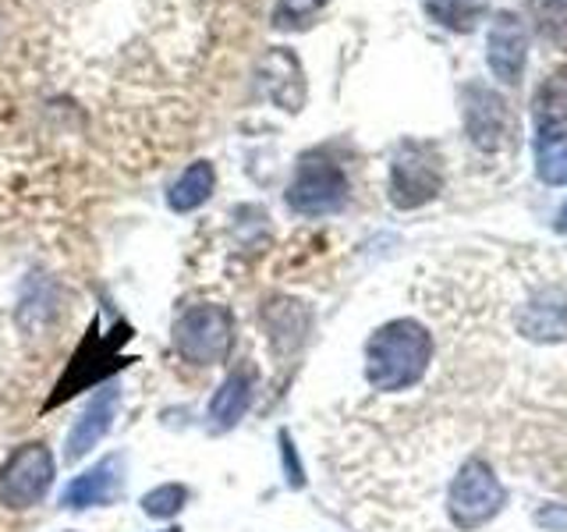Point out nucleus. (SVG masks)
Here are the masks:
<instances>
[{
    "instance_id": "1",
    "label": "nucleus",
    "mask_w": 567,
    "mask_h": 532,
    "mask_svg": "<svg viewBox=\"0 0 567 532\" xmlns=\"http://www.w3.org/2000/svg\"><path fill=\"white\" fill-rule=\"evenodd\" d=\"M433 359V337L415 319H394L380 327L365 345V380L372 390L398 395L415 387Z\"/></svg>"
},
{
    "instance_id": "2",
    "label": "nucleus",
    "mask_w": 567,
    "mask_h": 532,
    "mask_svg": "<svg viewBox=\"0 0 567 532\" xmlns=\"http://www.w3.org/2000/svg\"><path fill=\"white\" fill-rule=\"evenodd\" d=\"M348 203V177L341 164L323 153H309L288 185V206L301 217H327Z\"/></svg>"
},
{
    "instance_id": "3",
    "label": "nucleus",
    "mask_w": 567,
    "mask_h": 532,
    "mask_svg": "<svg viewBox=\"0 0 567 532\" xmlns=\"http://www.w3.org/2000/svg\"><path fill=\"white\" fill-rule=\"evenodd\" d=\"M443 188V160L425 142H401L390 164V203L398 209H415L436 200Z\"/></svg>"
},
{
    "instance_id": "4",
    "label": "nucleus",
    "mask_w": 567,
    "mask_h": 532,
    "mask_svg": "<svg viewBox=\"0 0 567 532\" xmlns=\"http://www.w3.org/2000/svg\"><path fill=\"white\" fill-rule=\"evenodd\" d=\"M501 508H504L501 479L493 475V469L483 458H468L465 466L457 469L451 497H447L451 522L457 529H478L483 522H489Z\"/></svg>"
},
{
    "instance_id": "5",
    "label": "nucleus",
    "mask_w": 567,
    "mask_h": 532,
    "mask_svg": "<svg viewBox=\"0 0 567 532\" xmlns=\"http://www.w3.org/2000/svg\"><path fill=\"white\" fill-rule=\"evenodd\" d=\"M230 341H235V324L224 306H195L174 324V345L182 359L195 366H213L227 359Z\"/></svg>"
},
{
    "instance_id": "6",
    "label": "nucleus",
    "mask_w": 567,
    "mask_h": 532,
    "mask_svg": "<svg viewBox=\"0 0 567 532\" xmlns=\"http://www.w3.org/2000/svg\"><path fill=\"white\" fill-rule=\"evenodd\" d=\"M465 132L478 153H514V111L501 93L486 85L465 89Z\"/></svg>"
},
{
    "instance_id": "7",
    "label": "nucleus",
    "mask_w": 567,
    "mask_h": 532,
    "mask_svg": "<svg viewBox=\"0 0 567 532\" xmlns=\"http://www.w3.org/2000/svg\"><path fill=\"white\" fill-rule=\"evenodd\" d=\"M511 327L532 345H560L567 341V291L560 284H536L514 306Z\"/></svg>"
},
{
    "instance_id": "8",
    "label": "nucleus",
    "mask_w": 567,
    "mask_h": 532,
    "mask_svg": "<svg viewBox=\"0 0 567 532\" xmlns=\"http://www.w3.org/2000/svg\"><path fill=\"white\" fill-rule=\"evenodd\" d=\"M53 483V454L47 443H25L18 448L8 466L0 469V501L11 511H29L47 497Z\"/></svg>"
},
{
    "instance_id": "9",
    "label": "nucleus",
    "mask_w": 567,
    "mask_h": 532,
    "mask_svg": "<svg viewBox=\"0 0 567 532\" xmlns=\"http://www.w3.org/2000/svg\"><path fill=\"white\" fill-rule=\"evenodd\" d=\"M486 61L489 71L501 82L514 85L522 79L525 61H528V35L518 14L501 11L489 22V35H486Z\"/></svg>"
},
{
    "instance_id": "10",
    "label": "nucleus",
    "mask_w": 567,
    "mask_h": 532,
    "mask_svg": "<svg viewBox=\"0 0 567 532\" xmlns=\"http://www.w3.org/2000/svg\"><path fill=\"white\" fill-rule=\"evenodd\" d=\"M117 401H121V390L111 383L82 408V416L75 419V426H71V433H68V451H64L68 461L85 458L106 433H111L114 416H117Z\"/></svg>"
},
{
    "instance_id": "11",
    "label": "nucleus",
    "mask_w": 567,
    "mask_h": 532,
    "mask_svg": "<svg viewBox=\"0 0 567 532\" xmlns=\"http://www.w3.org/2000/svg\"><path fill=\"white\" fill-rule=\"evenodd\" d=\"M532 117H536V142H567V64L536 89Z\"/></svg>"
},
{
    "instance_id": "12",
    "label": "nucleus",
    "mask_w": 567,
    "mask_h": 532,
    "mask_svg": "<svg viewBox=\"0 0 567 532\" xmlns=\"http://www.w3.org/2000/svg\"><path fill=\"white\" fill-rule=\"evenodd\" d=\"M121 490V454L103 458L100 466H93L89 472L75 475L68 483L61 504L64 508H93V504H111Z\"/></svg>"
},
{
    "instance_id": "13",
    "label": "nucleus",
    "mask_w": 567,
    "mask_h": 532,
    "mask_svg": "<svg viewBox=\"0 0 567 532\" xmlns=\"http://www.w3.org/2000/svg\"><path fill=\"white\" fill-rule=\"evenodd\" d=\"M252 387H256V369L252 366H235L227 372V380L220 383V390L209 401V422L213 430H230L245 408L252 405Z\"/></svg>"
},
{
    "instance_id": "14",
    "label": "nucleus",
    "mask_w": 567,
    "mask_h": 532,
    "mask_svg": "<svg viewBox=\"0 0 567 532\" xmlns=\"http://www.w3.org/2000/svg\"><path fill=\"white\" fill-rule=\"evenodd\" d=\"M213 188H217V171H213L209 160H199V164H192V167L171 185L167 203H171V209H177V213H192V209H199V206L209 200Z\"/></svg>"
},
{
    "instance_id": "15",
    "label": "nucleus",
    "mask_w": 567,
    "mask_h": 532,
    "mask_svg": "<svg viewBox=\"0 0 567 532\" xmlns=\"http://www.w3.org/2000/svg\"><path fill=\"white\" fill-rule=\"evenodd\" d=\"M425 11H430V18L443 29L472 32L486 11V0H425Z\"/></svg>"
},
{
    "instance_id": "16",
    "label": "nucleus",
    "mask_w": 567,
    "mask_h": 532,
    "mask_svg": "<svg viewBox=\"0 0 567 532\" xmlns=\"http://www.w3.org/2000/svg\"><path fill=\"white\" fill-rule=\"evenodd\" d=\"M306 313H301L298 301H277L270 309V337L280 345V348H295L301 345V337H306Z\"/></svg>"
},
{
    "instance_id": "17",
    "label": "nucleus",
    "mask_w": 567,
    "mask_h": 532,
    "mask_svg": "<svg viewBox=\"0 0 567 532\" xmlns=\"http://www.w3.org/2000/svg\"><path fill=\"white\" fill-rule=\"evenodd\" d=\"M330 0H277L274 4V29L280 32H295L312 25V18L323 11Z\"/></svg>"
},
{
    "instance_id": "18",
    "label": "nucleus",
    "mask_w": 567,
    "mask_h": 532,
    "mask_svg": "<svg viewBox=\"0 0 567 532\" xmlns=\"http://www.w3.org/2000/svg\"><path fill=\"white\" fill-rule=\"evenodd\" d=\"M536 171L546 185H567V142H536Z\"/></svg>"
},
{
    "instance_id": "19",
    "label": "nucleus",
    "mask_w": 567,
    "mask_h": 532,
    "mask_svg": "<svg viewBox=\"0 0 567 532\" xmlns=\"http://www.w3.org/2000/svg\"><path fill=\"white\" fill-rule=\"evenodd\" d=\"M185 504H188V490L182 483H167L142 497V511L153 514V519H174Z\"/></svg>"
},
{
    "instance_id": "20",
    "label": "nucleus",
    "mask_w": 567,
    "mask_h": 532,
    "mask_svg": "<svg viewBox=\"0 0 567 532\" xmlns=\"http://www.w3.org/2000/svg\"><path fill=\"white\" fill-rule=\"evenodd\" d=\"M280 443H284V461H288V479H291V487H301V479H306V475H301V469L295 466V448H291V437L284 433V437H280Z\"/></svg>"
},
{
    "instance_id": "21",
    "label": "nucleus",
    "mask_w": 567,
    "mask_h": 532,
    "mask_svg": "<svg viewBox=\"0 0 567 532\" xmlns=\"http://www.w3.org/2000/svg\"><path fill=\"white\" fill-rule=\"evenodd\" d=\"M539 522L543 525H567V511H543Z\"/></svg>"
},
{
    "instance_id": "22",
    "label": "nucleus",
    "mask_w": 567,
    "mask_h": 532,
    "mask_svg": "<svg viewBox=\"0 0 567 532\" xmlns=\"http://www.w3.org/2000/svg\"><path fill=\"white\" fill-rule=\"evenodd\" d=\"M557 231H560V235H567V203H564L560 213H557Z\"/></svg>"
},
{
    "instance_id": "23",
    "label": "nucleus",
    "mask_w": 567,
    "mask_h": 532,
    "mask_svg": "<svg viewBox=\"0 0 567 532\" xmlns=\"http://www.w3.org/2000/svg\"><path fill=\"white\" fill-rule=\"evenodd\" d=\"M164 532H182V529H164Z\"/></svg>"
}]
</instances>
